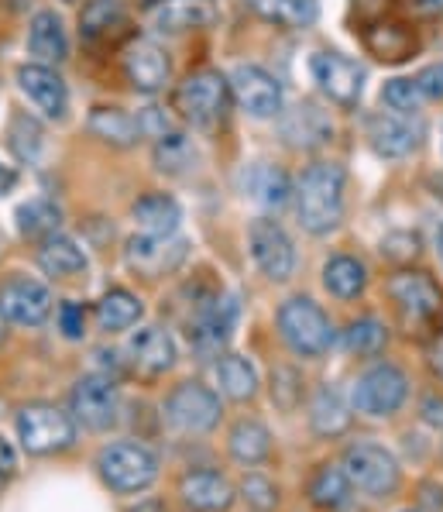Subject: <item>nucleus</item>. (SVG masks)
Here are the masks:
<instances>
[{
    "mask_svg": "<svg viewBox=\"0 0 443 512\" xmlns=\"http://www.w3.org/2000/svg\"><path fill=\"white\" fill-rule=\"evenodd\" d=\"M4 248H7V238H4V231H0V255H4Z\"/></svg>",
    "mask_w": 443,
    "mask_h": 512,
    "instance_id": "nucleus-52",
    "label": "nucleus"
},
{
    "mask_svg": "<svg viewBox=\"0 0 443 512\" xmlns=\"http://www.w3.org/2000/svg\"><path fill=\"white\" fill-rule=\"evenodd\" d=\"M179 495H183L186 506L200 509V512H227L234 502V485L227 482L220 471H189L179 482Z\"/></svg>",
    "mask_w": 443,
    "mask_h": 512,
    "instance_id": "nucleus-20",
    "label": "nucleus"
},
{
    "mask_svg": "<svg viewBox=\"0 0 443 512\" xmlns=\"http://www.w3.org/2000/svg\"><path fill=\"white\" fill-rule=\"evenodd\" d=\"M241 189L248 200L261 203V207H282V203L289 200L292 193V183L289 176L282 169H275V165L268 162H255L244 169L241 176Z\"/></svg>",
    "mask_w": 443,
    "mask_h": 512,
    "instance_id": "nucleus-24",
    "label": "nucleus"
},
{
    "mask_svg": "<svg viewBox=\"0 0 443 512\" xmlns=\"http://www.w3.org/2000/svg\"><path fill=\"white\" fill-rule=\"evenodd\" d=\"M141 313H145V306H141L138 296L128 293V289H110L97 303V324L107 334H117V330H128L138 324Z\"/></svg>",
    "mask_w": 443,
    "mask_h": 512,
    "instance_id": "nucleus-29",
    "label": "nucleus"
},
{
    "mask_svg": "<svg viewBox=\"0 0 443 512\" xmlns=\"http://www.w3.org/2000/svg\"><path fill=\"white\" fill-rule=\"evenodd\" d=\"M227 83H231V97L255 121H268L282 110V86L268 69L248 62V66H237Z\"/></svg>",
    "mask_w": 443,
    "mask_h": 512,
    "instance_id": "nucleus-13",
    "label": "nucleus"
},
{
    "mask_svg": "<svg viewBox=\"0 0 443 512\" xmlns=\"http://www.w3.org/2000/svg\"><path fill=\"white\" fill-rule=\"evenodd\" d=\"M59 327H62V334H66L69 341H79V337H83V330H86V313L79 310L76 303H62L59 306Z\"/></svg>",
    "mask_w": 443,
    "mask_h": 512,
    "instance_id": "nucleus-44",
    "label": "nucleus"
},
{
    "mask_svg": "<svg viewBox=\"0 0 443 512\" xmlns=\"http://www.w3.org/2000/svg\"><path fill=\"white\" fill-rule=\"evenodd\" d=\"M18 440L28 454H62L76 444V420L52 403H31L18 413Z\"/></svg>",
    "mask_w": 443,
    "mask_h": 512,
    "instance_id": "nucleus-4",
    "label": "nucleus"
},
{
    "mask_svg": "<svg viewBox=\"0 0 443 512\" xmlns=\"http://www.w3.org/2000/svg\"><path fill=\"white\" fill-rule=\"evenodd\" d=\"M279 334L299 358H320L334 344L330 317L313 303L310 296H292L279 306Z\"/></svg>",
    "mask_w": 443,
    "mask_h": 512,
    "instance_id": "nucleus-3",
    "label": "nucleus"
},
{
    "mask_svg": "<svg viewBox=\"0 0 443 512\" xmlns=\"http://www.w3.org/2000/svg\"><path fill=\"white\" fill-rule=\"evenodd\" d=\"M165 420L183 433H210L220 423V396L200 382H183L165 399Z\"/></svg>",
    "mask_w": 443,
    "mask_h": 512,
    "instance_id": "nucleus-9",
    "label": "nucleus"
},
{
    "mask_svg": "<svg viewBox=\"0 0 443 512\" xmlns=\"http://www.w3.org/2000/svg\"><path fill=\"white\" fill-rule=\"evenodd\" d=\"M299 385V378H296V372H289V368H279L275 372V385H272V396H275V403H279L282 409H296V403H299V396L303 392L296 389Z\"/></svg>",
    "mask_w": 443,
    "mask_h": 512,
    "instance_id": "nucleus-43",
    "label": "nucleus"
},
{
    "mask_svg": "<svg viewBox=\"0 0 443 512\" xmlns=\"http://www.w3.org/2000/svg\"><path fill=\"white\" fill-rule=\"evenodd\" d=\"M38 265L52 279H73V275L86 272V251L66 234H49L38 248Z\"/></svg>",
    "mask_w": 443,
    "mask_h": 512,
    "instance_id": "nucleus-26",
    "label": "nucleus"
},
{
    "mask_svg": "<svg viewBox=\"0 0 443 512\" xmlns=\"http://www.w3.org/2000/svg\"><path fill=\"white\" fill-rule=\"evenodd\" d=\"M323 286L330 289L337 299H354L365 293L368 286V269L351 255H337L323 265Z\"/></svg>",
    "mask_w": 443,
    "mask_h": 512,
    "instance_id": "nucleus-31",
    "label": "nucleus"
},
{
    "mask_svg": "<svg viewBox=\"0 0 443 512\" xmlns=\"http://www.w3.org/2000/svg\"><path fill=\"white\" fill-rule=\"evenodd\" d=\"M409 396V378L402 375V368L395 365H375L354 382L351 389V409L365 416H392L395 409L406 403Z\"/></svg>",
    "mask_w": 443,
    "mask_h": 512,
    "instance_id": "nucleus-8",
    "label": "nucleus"
},
{
    "mask_svg": "<svg viewBox=\"0 0 443 512\" xmlns=\"http://www.w3.org/2000/svg\"><path fill=\"white\" fill-rule=\"evenodd\" d=\"M310 427L320 437H340L347 427H351V406L340 396L334 385H320L310 403Z\"/></svg>",
    "mask_w": 443,
    "mask_h": 512,
    "instance_id": "nucleus-27",
    "label": "nucleus"
},
{
    "mask_svg": "<svg viewBox=\"0 0 443 512\" xmlns=\"http://www.w3.org/2000/svg\"><path fill=\"white\" fill-rule=\"evenodd\" d=\"M423 420L430 423V427H443V399L430 396L423 403Z\"/></svg>",
    "mask_w": 443,
    "mask_h": 512,
    "instance_id": "nucleus-47",
    "label": "nucleus"
},
{
    "mask_svg": "<svg viewBox=\"0 0 443 512\" xmlns=\"http://www.w3.org/2000/svg\"><path fill=\"white\" fill-rule=\"evenodd\" d=\"M69 409H73V420L83 423L86 430L104 433L121 420V392L110 375H86L73 385V396H69Z\"/></svg>",
    "mask_w": 443,
    "mask_h": 512,
    "instance_id": "nucleus-7",
    "label": "nucleus"
},
{
    "mask_svg": "<svg viewBox=\"0 0 443 512\" xmlns=\"http://www.w3.org/2000/svg\"><path fill=\"white\" fill-rule=\"evenodd\" d=\"M344 475L351 478V485L358 488V492L371 495V499H385V495H392L395 488H399V461L392 458L385 447L378 444H368V440H361V444H351L344 451Z\"/></svg>",
    "mask_w": 443,
    "mask_h": 512,
    "instance_id": "nucleus-6",
    "label": "nucleus"
},
{
    "mask_svg": "<svg viewBox=\"0 0 443 512\" xmlns=\"http://www.w3.org/2000/svg\"><path fill=\"white\" fill-rule=\"evenodd\" d=\"M52 313V293L45 282L28 275H11L0 286V317L18 327H42Z\"/></svg>",
    "mask_w": 443,
    "mask_h": 512,
    "instance_id": "nucleus-12",
    "label": "nucleus"
},
{
    "mask_svg": "<svg viewBox=\"0 0 443 512\" xmlns=\"http://www.w3.org/2000/svg\"><path fill=\"white\" fill-rule=\"evenodd\" d=\"M310 73H313V83L320 86L334 104H344V107L358 104L361 90H365V69L340 52H316L310 59Z\"/></svg>",
    "mask_w": 443,
    "mask_h": 512,
    "instance_id": "nucleus-14",
    "label": "nucleus"
},
{
    "mask_svg": "<svg viewBox=\"0 0 443 512\" xmlns=\"http://www.w3.org/2000/svg\"><path fill=\"white\" fill-rule=\"evenodd\" d=\"M196 148L193 141L186 135H179V131H169V135H158L155 141V165L162 172H169V176H186V172L196 169Z\"/></svg>",
    "mask_w": 443,
    "mask_h": 512,
    "instance_id": "nucleus-34",
    "label": "nucleus"
},
{
    "mask_svg": "<svg viewBox=\"0 0 443 512\" xmlns=\"http://www.w3.org/2000/svg\"><path fill=\"white\" fill-rule=\"evenodd\" d=\"M14 471H18V454H14V447L0 437V475H14Z\"/></svg>",
    "mask_w": 443,
    "mask_h": 512,
    "instance_id": "nucleus-46",
    "label": "nucleus"
},
{
    "mask_svg": "<svg viewBox=\"0 0 443 512\" xmlns=\"http://www.w3.org/2000/svg\"><path fill=\"white\" fill-rule=\"evenodd\" d=\"M11 186H14V172L11 169H0V196H4Z\"/></svg>",
    "mask_w": 443,
    "mask_h": 512,
    "instance_id": "nucleus-49",
    "label": "nucleus"
},
{
    "mask_svg": "<svg viewBox=\"0 0 443 512\" xmlns=\"http://www.w3.org/2000/svg\"><path fill=\"white\" fill-rule=\"evenodd\" d=\"M368 141L382 159H406L419 145V128L402 114H375L368 121Z\"/></svg>",
    "mask_w": 443,
    "mask_h": 512,
    "instance_id": "nucleus-18",
    "label": "nucleus"
},
{
    "mask_svg": "<svg viewBox=\"0 0 443 512\" xmlns=\"http://www.w3.org/2000/svg\"><path fill=\"white\" fill-rule=\"evenodd\" d=\"M351 492H354V485H351V478L344 475V468H330V464L316 471V478L310 482V499H313V506H320V509L347 506Z\"/></svg>",
    "mask_w": 443,
    "mask_h": 512,
    "instance_id": "nucleus-36",
    "label": "nucleus"
},
{
    "mask_svg": "<svg viewBox=\"0 0 443 512\" xmlns=\"http://www.w3.org/2000/svg\"><path fill=\"white\" fill-rule=\"evenodd\" d=\"M231 104V83L213 69L186 76L176 90V110L193 128H217Z\"/></svg>",
    "mask_w": 443,
    "mask_h": 512,
    "instance_id": "nucleus-5",
    "label": "nucleus"
},
{
    "mask_svg": "<svg viewBox=\"0 0 443 512\" xmlns=\"http://www.w3.org/2000/svg\"><path fill=\"white\" fill-rule=\"evenodd\" d=\"M368 45L375 49L382 59H402V55L409 52V35H402V28H395V25H382V28H375L368 35Z\"/></svg>",
    "mask_w": 443,
    "mask_h": 512,
    "instance_id": "nucleus-41",
    "label": "nucleus"
},
{
    "mask_svg": "<svg viewBox=\"0 0 443 512\" xmlns=\"http://www.w3.org/2000/svg\"><path fill=\"white\" fill-rule=\"evenodd\" d=\"M131 365L141 368L145 375H162L176 365V341L162 327H141L128 341Z\"/></svg>",
    "mask_w": 443,
    "mask_h": 512,
    "instance_id": "nucleus-21",
    "label": "nucleus"
},
{
    "mask_svg": "<svg viewBox=\"0 0 443 512\" xmlns=\"http://www.w3.org/2000/svg\"><path fill=\"white\" fill-rule=\"evenodd\" d=\"M430 365H433V372H437L443 378V344H437L433 348V358H430Z\"/></svg>",
    "mask_w": 443,
    "mask_h": 512,
    "instance_id": "nucleus-48",
    "label": "nucleus"
},
{
    "mask_svg": "<svg viewBox=\"0 0 443 512\" xmlns=\"http://www.w3.org/2000/svg\"><path fill=\"white\" fill-rule=\"evenodd\" d=\"M248 4L265 21L286 28H310L320 14V0H248Z\"/></svg>",
    "mask_w": 443,
    "mask_h": 512,
    "instance_id": "nucleus-32",
    "label": "nucleus"
},
{
    "mask_svg": "<svg viewBox=\"0 0 443 512\" xmlns=\"http://www.w3.org/2000/svg\"><path fill=\"white\" fill-rule=\"evenodd\" d=\"M389 296L395 299L402 313L409 317H433L440 310L443 296L437 289V282L423 272H399L389 279Z\"/></svg>",
    "mask_w": 443,
    "mask_h": 512,
    "instance_id": "nucleus-19",
    "label": "nucleus"
},
{
    "mask_svg": "<svg viewBox=\"0 0 443 512\" xmlns=\"http://www.w3.org/2000/svg\"><path fill=\"white\" fill-rule=\"evenodd\" d=\"M213 18H217V11L210 0H162L152 11V25L158 31H169V35L207 28Z\"/></svg>",
    "mask_w": 443,
    "mask_h": 512,
    "instance_id": "nucleus-23",
    "label": "nucleus"
},
{
    "mask_svg": "<svg viewBox=\"0 0 443 512\" xmlns=\"http://www.w3.org/2000/svg\"><path fill=\"white\" fill-rule=\"evenodd\" d=\"M90 135H97L100 141H110V145L128 148L141 135V121H134L128 110H121V107H97L90 114Z\"/></svg>",
    "mask_w": 443,
    "mask_h": 512,
    "instance_id": "nucleus-30",
    "label": "nucleus"
},
{
    "mask_svg": "<svg viewBox=\"0 0 443 512\" xmlns=\"http://www.w3.org/2000/svg\"><path fill=\"white\" fill-rule=\"evenodd\" d=\"M248 241H251V258H255L261 275H268L272 282H286L296 272V248H292V238L279 220L258 217L248 231Z\"/></svg>",
    "mask_w": 443,
    "mask_h": 512,
    "instance_id": "nucleus-10",
    "label": "nucleus"
},
{
    "mask_svg": "<svg viewBox=\"0 0 443 512\" xmlns=\"http://www.w3.org/2000/svg\"><path fill=\"white\" fill-rule=\"evenodd\" d=\"M0 344H4V317H0Z\"/></svg>",
    "mask_w": 443,
    "mask_h": 512,
    "instance_id": "nucleus-53",
    "label": "nucleus"
},
{
    "mask_svg": "<svg viewBox=\"0 0 443 512\" xmlns=\"http://www.w3.org/2000/svg\"><path fill=\"white\" fill-rule=\"evenodd\" d=\"M437 251H440V262H443V224H440V234H437Z\"/></svg>",
    "mask_w": 443,
    "mask_h": 512,
    "instance_id": "nucleus-51",
    "label": "nucleus"
},
{
    "mask_svg": "<svg viewBox=\"0 0 443 512\" xmlns=\"http://www.w3.org/2000/svg\"><path fill=\"white\" fill-rule=\"evenodd\" d=\"M330 135H334V128H330V121L320 114L316 107H299L296 114L286 121V138L292 141V145L299 148H313V145H323Z\"/></svg>",
    "mask_w": 443,
    "mask_h": 512,
    "instance_id": "nucleus-37",
    "label": "nucleus"
},
{
    "mask_svg": "<svg viewBox=\"0 0 443 512\" xmlns=\"http://www.w3.org/2000/svg\"><path fill=\"white\" fill-rule=\"evenodd\" d=\"M189 244L179 234H134L124 248V258L138 275L145 279H158V275L176 272L186 262Z\"/></svg>",
    "mask_w": 443,
    "mask_h": 512,
    "instance_id": "nucleus-11",
    "label": "nucleus"
},
{
    "mask_svg": "<svg viewBox=\"0 0 443 512\" xmlns=\"http://www.w3.org/2000/svg\"><path fill=\"white\" fill-rule=\"evenodd\" d=\"M344 348L358 358H371L385 348V327L378 324L375 317H365V320H354L351 327L344 330Z\"/></svg>",
    "mask_w": 443,
    "mask_h": 512,
    "instance_id": "nucleus-38",
    "label": "nucleus"
},
{
    "mask_svg": "<svg viewBox=\"0 0 443 512\" xmlns=\"http://www.w3.org/2000/svg\"><path fill=\"white\" fill-rule=\"evenodd\" d=\"M234 327H237V299L234 296L210 299V303L196 313L193 327H189L196 354H203V358H220V351L231 341Z\"/></svg>",
    "mask_w": 443,
    "mask_h": 512,
    "instance_id": "nucleus-15",
    "label": "nucleus"
},
{
    "mask_svg": "<svg viewBox=\"0 0 443 512\" xmlns=\"http://www.w3.org/2000/svg\"><path fill=\"white\" fill-rule=\"evenodd\" d=\"M423 7H433V11H443V0H419Z\"/></svg>",
    "mask_w": 443,
    "mask_h": 512,
    "instance_id": "nucleus-50",
    "label": "nucleus"
},
{
    "mask_svg": "<svg viewBox=\"0 0 443 512\" xmlns=\"http://www.w3.org/2000/svg\"><path fill=\"white\" fill-rule=\"evenodd\" d=\"M296 214L310 234H330L344 217V169L316 162L296 183Z\"/></svg>",
    "mask_w": 443,
    "mask_h": 512,
    "instance_id": "nucleus-1",
    "label": "nucleus"
},
{
    "mask_svg": "<svg viewBox=\"0 0 443 512\" xmlns=\"http://www.w3.org/2000/svg\"><path fill=\"white\" fill-rule=\"evenodd\" d=\"M241 492H244V499H248V506L258 509V512L275 509V502H279V492H275V485L268 482V478H261V475H248V478H244Z\"/></svg>",
    "mask_w": 443,
    "mask_h": 512,
    "instance_id": "nucleus-42",
    "label": "nucleus"
},
{
    "mask_svg": "<svg viewBox=\"0 0 443 512\" xmlns=\"http://www.w3.org/2000/svg\"><path fill=\"white\" fill-rule=\"evenodd\" d=\"M416 83H419V90H423V97H443V62L440 66H426L423 73L416 76Z\"/></svg>",
    "mask_w": 443,
    "mask_h": 512,
    "instance_id": "nucleus-45",
    "label": "nucleus"
},
{
    "mask_svg": "<svg viewBox=\"0 0 443 512\" xmlns=\"http://www.w3.org/2000/svg\"><path fill=\"white\" fill-rule=\"evenodd\" d=\"M124 73H128V80H131L134 90L158 93L165 83H169L172 62H169V55H165L162 45L141 38V42H134L131 49H128V55H124Z\"/></svg>",
    "mask_w": 443,
    "mask_h": 512,
    "instance_id": "nucleus-17",
    "label": "nucleus"
},
{
    "mask_svg": "<svg viewBox=\"0 0 443 512\" xmlns=\"http://www.w3.org/2000/svg\"><path fill=\"white\" fill-rule=\"evenodd\" d=\"M131 217L141 227V234H176L183 207L169 193H148L131 207Z\"/></svg>",
    "mask_w": 443,
    "mask_h": 512,
    "instance_id": "nucleus-25",
    "label": "nucleus"
},
{
    "mask_svg": "<svg viewBox=\"0 0 443 512\" xmlns=\"http://www.w3.org/2000/svg\"><path fill=\"white\" fill-rule=\"evenodd\" d=\"M18 86L45 117L59 121V117L66 114L69 90H66L62 76L55 73L52 66H42V62H28V66H21L18 69Z\"/></svg>",
    "mask_w": 443,
    "mask_h": 512,
    "instance_id": "nucleus-16",
    "label": "nucleus"
},
{
    "mask_svg": "<svg viewBox=\"0 0 443 512\" xmlns=\"http://www.w3.org/2000/svg\"><path fill=\"white\" fill-rule=\"evenodd\" d=\"M231 454H234V461L248 464V468L251 464H261L272 454V433L258 420H241L231 430Z\"/></svg>",
    "mask_w": 443,
    "mask_h": 512,
    "instance_id": "nucleus-33",
    "label": "nucleus"
},
{
    "mask_svg": "<svg viewBox=\"0 0 443 512\" xmlns=\"http://www.w3.org/2000/svg\"><path fill=\"white\" fill-rule=\"evenodd\" d=\"M213 378H217L220 392L234 403H244V399H255L258 392V372L248 358L241 354H220L217 365H213Z\"/></svg>",
    "mask_w": 443,
    "mask_h": 512,
    "instance_id": "nucleus-28",
    "label": "nucleus"
},
{
    "mask_svg": "<svg viewBox=\"0 0 443 512\" xmlns=\"http://www.w3.org/2000/svg\"><path fill=\"white\" fill-rule=\"evenodd\" d=\"M97 471L104 478V485L114 488V492L121 495L145 492L158 478V454L152 447L138 444V440H117V444H107L100 451Z\"/></svg>",
    "mask_w": 443,
    "mask_h": 512,
    "instance_id": "nucleus-2",
    "label": "nucleus"
},
{
    "mask_svg": "<svg viewBox=\"0 0 443 512\" xmlns=\"http://www.w3.org/2000/svg\"><path fill=\"white\" fill-rule=\"evenodd\" d=\"M59 220H62V210L55 207L52 200L45 196H35V200L21 203L18 207V231L25 238H49V234L59 231Z\"/></svg>",
    "mask_w": 443,
    "mask_h": 512,
    "instance_id": "nucleus-35",
    "label": "nucleus"
},
{
    "mask_svg": "<svg viewBox=\"0 0 443 512\" xmlns=\"http://www.w3.org/2000/svg\"><path fill=\"white\" fill-rule=\"evenodd\" d=\"M121 21H124V11L117 0H90L83 11V35L86 38L110 35V28H117Z\"/></svg>",
    "mask_w": 443,
    "mask_h": 512,
    "instance_id": "nucleus-39",
    "label": "nucleus"
},
{
    "mask_svg": "<svg viewBox=\"0 0 443 512\" xmlns=\"http://www.w3.org/2000/svg\"><path fill=\"white\" fill-rule=\"evenodd\" d=\"M28 52L35 55L42 66H52V62H62L69 55V38H66V25L55 11H38L28 25Z\"/></svg>",
    "mask_w": 443,
    "mask_h": 512,
    "instance_id": "nucleus-22",
    "label": "nucleus"
},
{
    "mask_svg": "<svg viewBox=\"0 0 443 512\" xmlns=\"http://www.w3.org/2000/svg\"><path fill=\"white\" fill-rule=\"evenodd\" d=\"M382 100L392 114H402V117H413L419 107H423V90H419L416 80H389L382 90Z\"/></svg>",
    "mask_w": 443,
    "mask_h": 512,
    "instance_id": "nucleus-40",
    "label": "nucleus"
}]
</instances>
